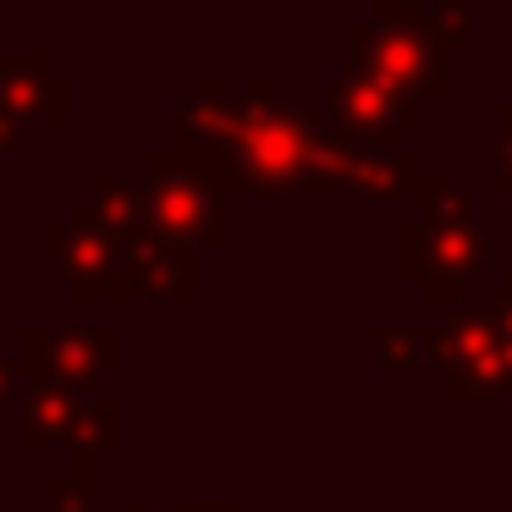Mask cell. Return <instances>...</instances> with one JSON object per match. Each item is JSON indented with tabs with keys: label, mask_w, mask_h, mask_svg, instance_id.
<instances>
[{
	"label": "cell",
	"mask_w": 512,
	"mask_h": 512,
	"mask_svg": "<svg viewBox=\"0 0 512 512\" xmlns=\"http://www.w3.org/2000/svg\"><path fill=\"white\" fill-rule=\"evenodd\" d=\"M347 67L419 105H435L446 94V50L424 34L413 0H375L369 17L347 23Z\"/></svg>",
	"instance_id": "7a4b0ae2"
},
{
	"label": "cell",
	"mask_w": 512,
	"mask_h": 512,
	"mask_svg": "<svg viewBox=\"0 0 512 512\" xmlns=\"http://www.w3.org/2000/svg\"><path fill=\"white\" fill-rule=\"evenodd\" d=\"M12 364L28 380L89 397L100 380L127 369V331L122 325H23Z\"/></svg>",
	"instance_id": "277c9868"
},
{
	"label": "cell",
	"mask_w": 512,
	"mask_h": 512,
	"mask_svg": "<svg viewBox=\"0 0 512 512\" xmlns=\"http://www.w3.org/2000/svg\"><path fill=\"white\" fill-rule=\"evenodd\" d=\"M468 215H474V188L430 171V182L419 193V221H468Z\"/></svg>",
	"instance_id": "e0dca14e"
},
{
	"label": "cell",
	"mask_w": 512,
	"mask_h": 512,
	"mask_svg": "<svg viewBox=\"0 0 512 512\" xmlns=\"http://www.w3.org/2000/svg\"><path fill=\"white\" fill-rule=\"evenodd\" d=\"M496 149H501V177H496V193L512 204V100L496 105Z\"/></svg>",
	"instance_id": "ac0fdd59"
},
{
	"label": "cell",
	"mask_w": 512,
	"mask_h": 512,
	"mask_svg": "<svg viewBox=\"0 0 512 512\" xmlns=\"http://www.w3.org/2000/svg\"><path fill=\"white\" fill-rule=\"evenodd\" d=\"M122 512H193V501H155V496H127Z\"/></svg>",
	"instance_id": "d6986e66"
},
{
	"label": "cell",
	"mask_w": 512,
	"mask_h": 512,
	"mask_svg": "<svg viewBox=\"0 0 512 512\" xmlns=\"http://www.w3.org/2000/svg\"><path fill=\"white\" fill-rule=\"evenodd\" d=\"M83 397L61 386H45V380H23L17 386V446L23 452H45L56 441H72V424H78Z\"/></svg>",
	"instance_id": "8fae6325"
},
{
	"label": "cell",
	"mask_w": 512,
	"mask_h": 512,
	"mask_svg": "<svg viewBox=\"0 0 512 512\" xmlns=\"http://www.w3.org/2000/svg\"><path fill=\"white\" fill-rule=\"evenodd\" d=\"M45 507L50 512H100V479H94V457H78L45 479Z\"/></svg>",
	"instance_id": "9a60e30c"
},
{
	"label": "cell",
	"mask_w": 512,
	"mask_h": 512,
	"mask_svg": "<svg viewBox=\"0 0 512 512\" xmlns=\"http://www.w3.org/2000/svg\"><path fill=\"white\" fill-rule=\"evenodd\" d=\"M127 248V281H133V303L160 298V303H193L199 298V254L160 226L144 232H116Z\"/></svg>",
	"instance_id": "9c48e42d"
},
{
	"label": "cell",
	"mask_w": 512,
	"mask_h": 512,
	"mask_svg": "<svg viewBox=\"0 0 512 512\" xmlns=\"http://www.w3.org/2000/svg\"><path fill=\"white\" fill-rule=\"evenodd\" d=\"M144 199H149V215H155V226L166 237H177V243H188L193 254H215V248L226 243V204H215V193L204 188L199 177H193V166L182 155H171V149H149L144 155Z\"/></svg>",
	"instance_id": "8992f818"
},
{
	"label": "cell",
	"mask_w": 512,
	"mask_h": 512,
	"mask_svg": "<svg viewBox=\"0 0 512 512\" xmlns=\"http://www.w3.org/2000/svg\"><path fill=\"white\" fill-rule=\"evenodd\" d=\"M17 380H23V375H17V364H12L6 353H0V402H6V397L17 391Z\"/></svg>",
	"instance_id": "ffe728a7"
},
{
	"label": "cell",
	"mask_w": 512,
	"mask_h": 512,
	"mask_svg": "<svg viewBox=\"0 0 512 512\" xmlns=\"http://www.w3.org/2000/svg\"><path fill=\"white\" fill-rule=\"evenodd\" d=\"M446 397L452 402H496L512 397V276L496 281V336L468 369L446 375Z\"/></svg>",
	"instance_id": "30bf717a"
},
{
	"label": "cell",
	"mask_w": 512,
	"mask_h": 512,
	"mask_svg": "<svg viewBox=\"0 0 512 512\" xmlns=\"http://www.w3.org/2000/svg\"><path fill=\"white\" fill-rule=\"evenodd\" d=\"M369 347H375V364L386 375H430V336H424V325H375Z\"/></svg>",
	"instance_id": "5bb4252c"
},
{
	"label": "cell",
	"mask_w": 512,
	"mask_h": 512,
	"mask_svg": "<svg viewBox=\"0 0 512 512\" xmlns=\"http://www.w3.org/2000/svg\"><path fill=\"white\" fill-rule=\"evenodd\" d=\"M67 446H72L78 457H94V463H100V452H122V446H127V408H122L116 397L83 402Z\"/></svg>",
	"instance_id": "4fadbf2b"
},
{
	"label": "cell",
	"mask_w": 512,
	"mask_h": 512,
	"mask_svg": "<svg viewBox=\"0 0 512 512\" xmlns=\"http://www.w3.org/2000/svg\"><path fill=\"white\" fill-rule=\"evenodd\" d=\"M496 270V243L485 221H402L397 232V276L419 281L430 303H468L474 281Z\"/></svg>",
	"instance_id": "3957f363"
},
{
	"label": "cell",
	"mask_w": 512,
	"mask_h": 512,
	"mask_svg": "<svg viewBox=\"0 0 512 512\" xmlns=\"http://www.w3.org/2000/svg\"><path fill=\"white\" fill-rule=\"evenodd\" d=\"M72 122V78L50 67L45 50H0V149H12L28 127Z\"/></svg>",
	"instance_id": "ba28073f"
},
{
	"label": "cell",
	"mask_w": 512,
	"mask_h": 512,
	"mask_svg": "<svg viewBox=\"0 0 512 512\" xmlns=\"http://www.w3.org/2000/svg\"><path fill=\"white\" fill-rule=\"evenodd\" d=\"M325 122H331L336 138H347L358 149H402L408 144L402 133H413L424 122V105L408 100V94H391L369 72L342 67L325 83Z\"/></svg>",
	"instance_id": "52a82bcc"
},
{
	"label": "cell",
	"mask_w": 512,
	"mask_h": 512,
	"mask_svg": "<svg viewBox=\"0 0 512 512\" xmlns=\"http://www.w3.org/2000/svg\"><path fill=\"white\" fill-rule=\"evenodd\" d=\"M171 155L226 199H413L419 204L430 166L413 144L358 149L331 133L314 105L276 100L265 72H248L243 94L226 100H182L171 116Z\"/></svg>",
	"instance_id": "6da1fadb"
},
{
	"label": "cell",
	"mask_w": 512,
	"mask_h": 512,
	"mask_svg": "<svg viewBox=\"0 0 512 512\" xmlns=\"http://www.w3.org/2000/svg\"><path fill=\"white\" fill-rule=\"evenodd\" d=\"M430 369H441V375H457V369H468L479 353H485V342L496 336V303H457L452 314H446L441 325H430Z\"/></svg>",
	"instance_id": "7c38bea8"
},
{
	"label": "cell",
	"mask_w": 512,
	"mask_h": 512,
	"mask_svg": "<svg viewBox=\"0 0 512 512\" xmlns=\"http://www.w3.org/2000/svg\"><path fill=\"white\" fill-rule=\"evenodd\" d=\"M419 23L441 50H468L474 45V12H468L463 0H430V6H419Z\"/></svg>",
	"instance_id": "2e32d148"
},
{
	"label": "cell",
	"mask_w": 512,
	"mask_h": 512,
	"mask_svg": "<svg viewBox=\"0 0 512 512\" xmlns=\"http://www.w3.org/2000/svg\"><path fill=\"white\" fill-rule=\"evenodd\" d=\"M50 270L67 281L72 298L83 303H133V281H127V248L111 226L100 221L89 199H72L67 221H56L45 232Z\"/></svg>",
	"instance_id": "5b68a950"
}]
</instances>
